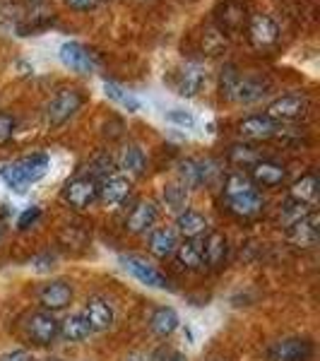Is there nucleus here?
I'll list each match as a JSON object with an SVG mask.
<instances>
[{
	"instance_id": "nucleus-12",
	"label": "nucleus",
	"mask_w": 320,
	"mask_h": 361,
	"mask_svg": "<svg viewBox=\"0 0 320 361\" xmlns=\"http://www.w3.org/2000/svg\"><path fill=\"white\" fill-rule=\"evenodd\" d=\"M279 39V27L270 15H253L248 22V42L255 49H265L272 46Z\"/></svg>"
},
{
	"instance_id": "nucleus-9",
	"label": "nucleus",
	"mask_w": 320,
	"mask_h": 361,
	"mask_svg": "<svg viewBox=\"0 0 320 361\" xmlns=\"http://www.w3.org/2000/svg\"><path fill=\"white\" fill-rule=\"evenodd\" d=\"M308 109V99L301 97V94H284L275 99V102L267 106V114L272 121H294V118H301Z\"/></svg>"
},
{
	"instance_id": "nucleus-28",
	"label": "nucleus",
	"mask_w": 320,
	"mask_h": 361,
	"mask_svg": "<svg viewBox=\"0 0 320 361\" xmlns=\"http://www.w3.org/2000/svg\"><path fill=\"white\" fill-rule=\"evenodd\" d=\"M104 94L111 99L113 104L128 109L130 114L140 111V99L133 94V92H128L125 87H121L118 82H109V80H106V82H104Z\"/></svg>"
},
{
	"instance_id": "nucleus-6",
	"label": "nucleus",
	"mask_w": 320,
	"mask_h": 361,
	"mask_svg": "<svg viewBox=\"0 0 320 361\" xmlns=\"http://www.w3.org/2000/svg\"><path fill=\"white\" fill-rule=\"evenodd\" d=\"M66 200L75 209H87L99 200V183L92 176H78L66 183Z\"/></svg>"
},
{
	"instance_id": "nucleus-23",
	"label": "nucleus",
	"mask_w": 320,
	"mask_h": 361,
	"mask_svg": "<svg viewBox=\"0 0 320 361\" xmlns=\"http://www.w3.org/2000/svg\"><path fill=\"white\" fill-rule=\"evenodd\" d=\"M178 325H181V318H178V313L173 311L171 306H159L152 313V318H149V328H152V333L159 337L173 335Z\"/></svg>"
},
{
	"instance_id": "nucleus-35",
	"label": "nucleus",
	"mask_w": 320,
	"mask_h": 361,
	"mask_svg": "<svg viewBox=\"0 0 320 361\" xmlns=\"http://www.w3.org/2000/svg\"><path fill=\"white\" fill-rule=\"evenodd\" d=\"M39 217H42V209H39L37 205H32V207H27L25 212H22V217L17 219V226H20L22 231H25V229H29V226H32L34 222H37Z\"/></svg>"
},
{
	"instance_id": "nucleus-29",
	"label": "nucleus",
	"mask_w": 320,
	"mask_h": 361,
	"mask_svg": "<svg viewBox=\"0 0 320 361\" xmlns=\"http://www.w3.org/2000/svg\"><path fill=\"white\" fill-rule=\"evenodd\" d=\"M178 173H181V185L185 190H193L197 185L202 183L200 178V161H193V159H185L178 164Z\"/></svg>"
},
{
	"instance_id": "nucleus-11",
	"label": "nucleus",
	"mask_w": 320,
	"mask_h": 361,
	"mask_svg": "<svg viewBox=\"0 0 320 361\" xmlns=\"http://www.w3.org/2000/svg\"><path fill=\"white\" fill-rule=\"evenodd\" d=\"M82 316L87 323H90L92 333H106V330L113 325V308L109 306V301L101 299V296L87 299Z\"/></svg>"
},
{
	"instance_id": "nucleus-1",
	"label": "nucleus",
	"mask_w": 320,
	"mask_h": 361,
	"mask_svg": "<svg viewBox=\"0 0 320 361\" xmlns=\"http://www.w3.org/2000/svg\"><path fill=\"white\" fill-rule=\"evenodd\" d=\"M51 166L49 154H32V157H22V159H15L10 164H5L0 169V178L5 180L8 188L17 190V193H25L32 183L42 180L46 176Z\"/></svg>"
},
{
	"instance_id": "nucleus-10",
	"label": "nucleus",
	"mask_w": 320,
	"mask_h": 361,
	"mask_svg": "<svg viewBox=\"0 0 320 361\" xmlns=\"http://www.w3.org/2000/svg\"><path fill=\"white\" fill-rule=\"evenodd\" d=\"M287 238L299 248H313L318 243V212L311 209L304 219L287 226Z\"/></svg>"
},
{
	"instance_id": "nucleus-41",
	"label": "nucleus",
	"mask_w": 320,
	"mask_h": 361,
	"mask_svg": "<svg viewBox=\"0 0 320 361\" xmlns=\"http://www.w3.org/2000/svg\"><path fill=\"white\" fill-rule=\"evenodd\" d=\"M0 236H3V231H0Z\"/></svg>"
},
{
	"instance_id": "nucleus-27",
	"label": "nucleus",
	"mask_w": 320,
	"mask_h": 361,
	"mask_svg": "<svg viewBox=\"0 0 320 361\" xmlns=\"http://www.w3.org/2000/svg\"><path fill=\"white\" fill-rule=\"evenodd\" d=\"M318 195V178L313 176V173H308V176H301L296 183L289 188V200L294 202H301V205H308V202H313Z\"/></svg>"
},
{
	"instance_id": "nucleus-13",
	"label": "nucleus",
	"mask_w": 320,
	"mask_h": 361,
	"mask_svg": "<svg viewBox=\"0 0 320 361\" xmlns=\"http://www.w3.org/2000/svg\"><path fill=\"white\" fill-rule=\"evenodd\" d=\"M133 183L128 176H121V173H111L99 183V200L106 202V205H123V202L130 197Z\"/></svg>"
},
{
	"instance_id": "nucleus-32",
	"label": "nucleus",
	"mask_w": 320,
	"mask_h": 361,
	"mask_svg": "<svg viewBox=\"0 0 320 361\" xmlns=\"http://www.w3.org/2000/svg\"><path fill=\"white\" fill-rule=\"evenodd\" d=\"M231 159H234V164L238 166H253L255 161H258V154L253 152L251 147H241V145H234L231 147Z\"/></svg>"
},
{
	"instance_id": "nucleus-33",
	"label": "nucleus",
	"mask_w": 320,
	"mask_h": 361,
	"mask_svg": "<svg viewBox=\"0 0 320 361\" xmlns=\"http://www.w3.org/2000/svg\"><path fill=\"white\" fill-rule=\"evenodd\" d=\"M168 123L178 126V128H193L195 126V116L190 111H185V109H171V111L166 114Z\"/></svg>"
},
{
	"instance_id": "nucleus-2",
	"label": "nucleus",
	"mask_w": 320,
	"mask_h": 361,
	"mask_svg": "<svg viewBox=\"0 0 320 361\" xmlns=\"http://www.w3.org/2000/svg\"><path fill=\"white\" fill-rule=\"evenodd\" d=\"M222 94L234 99L238 104H253L267 94V82L260 78H243L234 68H226L222 73Z\"/></svg>"
},
{
	"instance_id": "nucleus-8",
	"label": "nucleus",
	"mask_w": 320,
	"mask_h": 361,
	"mask_svg": "<svg viewBox=\"0 0 320 361\" xmlns=\"http://www.w3.org/2000/svg\"><path fill=\"white\" fill-rule=\"evenodd\" d=\"M224 197H226V205H229V209L236 214V217L251 219L260 212V209H263V195L258 193L255 185H251V188H243V190H236V193H229Z\"/></svg>"
},
{
	"instance_id": "nucleus-30",
	"label": "nucleus",
	"mask_w": 320,
	"mask_h": 361,
	"mask_svg": "<svg viewBox=\"0 0 320 361\" xmlns=\"http://www.w3.org/2000/svg\"><path fill=\"white\" fill-rule=\"evenodd\" d=\"M185 200H188V190H185L183 185H166L164 188V202L173 212H183Z\"/></svg>"
},
{
	"instance_id": "nucleus-16",
	"label": "nucleus",
	"mask_w": 320,
	"mask_h": 361,
	"mask_svg": "<svg viewBox=\"0 0 320 361\" xmlns=\"http://www.w3.org/2000/svg\"><path fill=\"white\" fill-rule=\"evenodd\" d=\"M39 301H42V306L46 311H63V308H68L73 304V287H70L68 282H49L46 287L39 292Z\"/></svg>"
},
{
	"instance_id": "nucleus-21",
	"label": "nucleus",
	"mask_w": 320,
	"mask_h": 361,
	"mask_svg": "<svg viewBox=\"0 0 320 361\" xmlns=\"http://www.w3.org/2000/svg\"><path fill=\"white\" fill-rule=\"evenodd\" d=\"M176 246H178V238H176V229L171 226H159V229L152 231L149 236V250H152L154 258H168V255L176 253Z\"/></svg>"
},
{
	"instance_id": "nucleus-36",
	"label": "nucleus",
	"mask_w": 320,
	"mask_h": 361,
	"mask_svg": "<svg viewBox=\"0 0 320 361\" xmlns=\"http://www.w3.org/2000/svg\"><path fill=\"white\" fill-rule=\"evenodd\" d=\"M99 0H66L68 8L78 10V13H87V10H94Z\"/></svg>"
},
{
	"instance_id": "nucleus-4",
	"label": "nucleus",
	"mask_w": 320,
	"mask_h": 361,
	"mask_svg": "<svg viewBox=\"0 0 320 361\" xmlns=\"http://www.w3.org/2000/svg\"><path fill=\"white\" fill-rule=\"evenodd\" d=\"M58 328H61V323L56 320V316L51 311H37L32 313V316L27 318L25 323V333L29 340L34 342V345H51V342L58 337Z\"/></svg>"
},
{
	"instance_id": "nucleus-5",
	"label": "nucleus",
	"mask_w": 320,
	"mask_h": 361,
	"mask_svg": "<svg viewBox=\"0 0 320 361\" xmlns=\"http://www.w3.org/2000/svg\"><path fill=\"white\" fill-rule=\"evenodd\" d=\"M58 58H61L63 66L75 70V73H80V75H90L97 70L94 54H92L90 49H85L80 42H66L58 49Z\"/></svg>"
},
{
	"instance_id": "nucleus-22",
	"label": "nucleus",
	"mask_w": 320,
	"mask_h": 361,
	"mask_svg": "<svg viewBox=\"0 0 320 361\" xmlns=\"http://www.w3.org/2000/svg\"><path fill=\"white\" fill-rule=\"evenodd\" d=\"M176 231L183 238H200L207 231L205 214L195 212V209H183L176 217Z\"/></svg>"
},
{
	"instance_id": "nucleus-39",
	"label": "nucleus",
	"mask_w": 320,
	"mask_h": 361,
	"mask_svg": "<svg viewBox=\"0 0 320 361\" xmlns=\"http://www.w3.org/2000/svg\"><path fill=\"white\" fill-rule=\"evenodd\" d=\"M46 361H61V359H46Z\"/></svg>"
},
{
	"instance_id": "nucleus-24",
	"label": "nucleus",
	"mask_w": 320,
	"mask_h": 361,
	"mask_svg": "<svg viewBox=\"0 0 320 361\" xmlns=\"http://www.w3.org/2000/svg\"><path fill=\"white\" fill-rule=\"evenodd\" d=\"M58 335H61L66 342H85L87 337L92 335V328L85 320L82 313H75V316L63 320L61 328H58Z\"/></svg>"
},
{
	"instance_id": "nucleus-40",
	"label": "nucleus",
	"mask_w": 320,
	"mask_h": 361,
	"mask_svg": "<svg viewBox=\"0 0 320 361\" xmlns=\"http://www.w3.org/2000/svg\"><path fill=\"white\" fill-rule=\"evenodd\" d=\"M32 3H42V0H32Z\"/></svg>"
},
{
	"instance_id": "nucleus-17",
	"label": "nucleus",
	"mask_w": 320,
	"mask_h": 361,
	"mask_svg": "<svg viewBox=\"0 0 320 361\" xmlns=\"http://www.w3.org/2000/svg\"><path fill=\"white\" fill-rule=\"evenodd\" d=\"M287 178V169L277 161H267V159H258L251 166V180L253 185H263V188H275L282 180Z\"/></svg>"
},
{
	"instance_id": "nucleus-15",
	"label": "nucleus",
	"mask_w": 320,
	"mask_h": 361,
	"mask_svg": "<svg viewBox=\"0 0 320 361\" xmlns=\"http://www.w3.org/2000/svg\"><path fill=\"white\" fill-rule=\"evenodd\" d=\"M311 354H313V345L308 340H299V337L275 342V345L270 347L272 361H308Z\"/></svg>"
},
{
	"instance_id": "nucleus-31",
	"label": "nucleus",
	"mask_w": 320,
	"mask_h": 361,
	"mask_svg": "<svg viewBox=\"0 0 320 361\" xmlns=\"http://www.w3.org/2000/svg\"><path fill=\"white\" fill-rule=\"evenodd\" d=\"M308 212H311V209H308V205H301V202L289 200L287 205H284L282 212H279V217H282L284 226H289V224L299 222V219H304Z\"/></svg>"
},
{
	"instance_id": "nucleus-7",
	"label": "nucleus",
	"mask_w": 320,
	"mask_h": 361,
	"mask_svg": "<svg viewBox=\"0 0 320 361\" xmlns=\"http://www.w3.org/2000/svg\"><path fill=\"white\" fill-rule=\"evenodd\" d=\"M121 265H123L125 272H130V275L135 277L140 284H144V287L168 289V279L161 275L156 267L149 265L147 260L137 258V255H123V258H121Z\"/></svg>"
},
{
	"instance_id": "nucleus-20",
	"label": "nucleus",
	"mask_w": 320,
	"mask_h": 361,
	"mask_svg": "<svg viewBox=\"0 0 320 361\" xmlns=\"http://www.w3.org/2000/svg\"><path fill=\"white\" fill-rule=\"evenodd\" d=\"M207 73L197 63H185V68L178 73V94L181 97H195L200 92L202 82H205Z\"/></svg>"
},
{
	"instance_id": "nucleus-18",
	"label": "nucleus",
	"mask_w": 320,
	"mask_h": 361,
	"mask_svg": "<svg viewBox=\"0 0 320 361\" xmlns=\"http://www.w3.org/2000/svg\"><path fill=\"white\" fill-rule=\"evenodd\" d=\"M156 205L152 200H142L137 202L135 207L130 209V214H128L125 219V229L130 231V234H142V231L152 229L154 222H156Z\"/></svg>"
},
{
	"instance_id": "nucleus-38",
	"label": "nucleus",
	"mask_w": 320,
	"mask_h": 361,
	"mask_svg": "<svg viewBox=\"0 0 320 361\" xmlns=\"http://www.w3.org/2000/svg\"><path fill=\"white\" fill-rule=\"evenodd\" d=\"M164 361H185V357H183V354H178V352H171Z\"/></svg>"
},
{
	"instance_id": "nucleus-34",
	"label": "nucleus",
	"mask_w": 320,
	"mask_h": 361,
	"mask_svg": "<svg viewBox=\"0 0 320 361\" xmlns=\"http://www.w3.org/2000/svg\"><path fill=\"white\" fill-rule=\"evenodd\" d=\"M15 118L10 114L0 111V145H8L15 135Z\"/></svg>"
},
{
	"instance_id": "nucleus-14",
	"label": "nucleus",
	"mask_w": 320,
	"mask_h": 361,
	"mask_svg": "<svg viewBox=\"0 0 320 361\" xmlns=\"http://www.w3.org/2000/svg\"><path fill=\"white\" fill-rule=\"evenodd\" d=\"M238 133H241V137L248 140H270L279 133V123L265 114H255V116H246L238 123Z\"/></svg>"
},
{
	"instance_id": "nucleus-37",
	"label": "nucleus",
	"mask_w": 320,
	"mask_h": 361,
	"mask_svg": "<svg viewBox=\"0 0 320 361\" xmlns=\"http://www.w3.org/2000/svg\"><path fill=\"white\" fill-rule=\"evenodd\" d=\"M0 361H32V357H29V352H25V349H15V352L3 354Z\"/></svg>"
},
{
	"instance_id": "nucleus-25",
	"label": "nucleus",
	"mask_w": 320,
	"mask_h": 361,
	"mask_svg": "<svg viewBox=\"0 0 320 361\" xmlns=\"http://www.w3.org/2000/svg\"><path fill=\"white\" fill-rule=\"evenodd\" d=\"M176 258L185 270H197L205 265L202 263V243L197 238H185L183 243L176 246Z\"/></svg>"
},
{
	"instance_id": "nucleus-3",
	"label": "nucleus",
	"mask_w": 320,
	"mask_h": 361,
	"mask_svg": "<svg viewBox=\"0 0 320 361\" xmlns=\"http://www.w3.org/2000/svg\"><path fill=\"white\" fill-rule=\"evenodd\" d=\"M80 106H82V94L78 90H73V87H66L46 104V121H49V126L58 128L68 123L80 111Z\"/></svg>"
},
{
	"instance_id": "nucleus-19",
	"label": "nucleus",
	"mask_w": 320,
	"mask_h": 361,
	"mask_svg": "<svg viewBox=\"0 0 320 361\" xmlns=\"http://www.w3.org/2000/svg\"><path fill=\"white\" fill-rule=\"evenodd\" d=\"M226 236L222 231H209L207 238L202 241V263H207L212 270H217V267L224 265L226 260Z\"/></svg>"
},
{
	"instance_id": "nucleus-26",
	"label": "nucleus",
	"mask_w": 320,
	"mask_h": 361,
	"mask_svg": "<svg viewBox=\"0 0 320 361\" xmlns=\"http://www.w3.org/2000/svg\"><path fill=\"white\" fill-rule=\"evenodd\" d=\"M121 169L133 178H140L147 169V157H144L142 149L137 145H128V147L121 152Z\"/></svg>"
}]
</instances>
